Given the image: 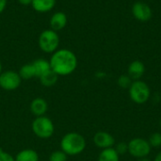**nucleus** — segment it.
<instances>
[{"label":"nucleus","instance_id":"nucleus-12","mask_svg":"<svg viewBox=\"0 0 161 161\" xmlns=\"http://www.w3.org/2000/svg\"><path fill=\"white\" fill-rule=\"evenodd\" d=\"M145 73V65L141 60L132 61L127 68V75L132 78V80H140Z\"/></svg>","mask_w":161,"mask_h":161},{"label":"nucleus","instance_id":"nucleus-4","mask_svg":"<svg viewBox=\"0 0 161 161\" xmlns=\"http://www.w3.org/2000/svg\"><path fill=\"white\" fill-rule=\"evenodd\" d=\"M31 128L34 135L42 140L50 139L55 133V125L47 116L35 117L31 124Z\"/></svg>","mask_w":161,"mask_h":161},{"label":"nucleus","instance_id":"nucleus-13","mask_svg":"<svg viewBox=\"0 0 161 161\" xmlns=\"http://www.w3.org/2000/svg\"><path fill=\"white\" fill-rule=\"evenodd\" d=\"M55 5L56 0H33L31 4L33 9L40 13L48 12L52 10Z\"/></svg>","mask_w":161,"mask_h":161},{"label":"nucleus","instance_id":"nucleus-14","mask_svg":"<svg viewBox=\"0 0 161 161\" xmlns=\"http://www.w3.org/2000/svg\"><path fill=\"white\" fill-rule=\"evenodd\" d=\"M35 71V75L37 78H40L42 75L46 74L48 71L51 70L49 60H46L44 58H38L31 62Z\"/></svg>","mask_w":161,"mask_h":161},{"label":"nucleus","instance_id":"nucleus-19","mask_svg":"<svg viewBox=\"0 0 161 161\" xmlns=\"http://www.w3.org/2000/svg\"><path fill=\"white\" fill-rule=\"evenodd\" d=\"M132 82H133L132 78L128 75H122L117 79V83H118L119 87L122 89H125V90H128L129 87L131 86Z\"/></svg>","mask_w":161,"mask_h":161},{"label":"nucleus","instance_id":"nucleus-6","mask_svg":"<svg viewBox=\"0 0 161 161\" xmlns=\"http://www.w3.org/2000/svg\"><path fill=\"white\" fill-rule=\"evenodd\" d=\"M128 154L136 159L147 158L152 151L148 140L144 138H133L127 142Z\"/></svg>","mask_w":161,"mask_h":161},{"label":"nucleus","instance_id":"nucleus-24","mask_svg":"<svg viewBox=\"0 0 161 161\" xmlns=\"http://www.w3.org/2000/svg\"><path fill=\"white\" fill-rule=\"evenodd\" d=\"M7 3H8L7 0H0V14L5 10L7 7Z\"/></svg>","mask_w":161,"mask_h":161},{"label":"nucleus","instance_id":"nucleus-1","mask_svg":"<svg viewBox=\"0 0 161 161\" xmlns=\"http://www.w3.org/2000/svg\"><path fill=\"white\" fill-rule=\"evenodd\" d=\"M49 63L51 70L58 76H66L76 70L78 61L77 57L72 50L60 48L52 54Z\"/></svg>","mask_w":161,"mask_h":161},{"label":"nucleus","instance_id":"nucleus-25","mask_svg":"<svg viewBox=\"0 0 161 161\" xmlns=\"http://www.w3.org/2000/svg\"><path fill=\"white\" fill-rule=\"evenodd\" d=\"M32 1L33 0H18V2L23 6H29L32 4Z\"/></svg>","mask_w":161,"mask_h":161},{"label":"nucleus","instance_id":"nucleus-7","mask_svg":"<svg viewBox=\"0 0 161 161\" xmlns=\"http://www.w3.org/2000/svg\"><path fill=\"white\" fill-rule=\"evenodd\" d=\"M21 83L22 78L20 77L18 72L8 70L2 72L0 75V88L4 91H15L20 87Z\"/></svg>","mask_w":161,"mask_h":161},{"label":"nucleus","instance_id":"nucleus-2","mask_svg":"<svg viewBox=\"0 0 161 161\" xmlns=\"http://www.w3.org/2000/svg\"><path fill=\"white\" fill-rule=\"evenodd\" d=\"M60 150L68 157H75L82 154L87 146L86 139L77 132H68L60 140Z\"/></svg>","mask_w":161,"mask_h":161},{"label":"nucleus","instance_id":"nucleus-21","mask_svg":"<svg viewBox=\"0 0 161 161\" xmlns=\"http://www.w3.org/2000/svg\"><path fill=\"white\" fill-rule=\"evenodd\" d=\"M68 156L62 150H56L49 156V161H67Z\"/></svg>","mask_w":161,"mask_h":161},{"label":"nucleus","instance_id":"nucleus-28","mask_svg":"<svg viewBox=\"0 0 161 161\" xmlns=\"http://www.w3.org/2000/svg\"><path fill=\"white\" fill-rule=\"evenodd\" d=\"M2 72H3V70H2V63H1V61H0V75H1Z\"/></svg>","mask_w":161,"mask_h":161},{"label":"nucleus","instance_id":"nucleus-11","mask_svg":"<svg viewBox=\"0 0 161 161\" xmlns=\"http://www.w3.org/2000/svg\"><path fill=\"white\" fill-rule=\"evenodd\" d=\"M68 23V17L63 11H57L55 12L49 21L50 28L55 30V31H59L62 30Z\"/></svg>","mask_w":161,"mask_h":161},{"label":"nucleus","instance_id":"nucleus-10","mask_svg":"<svg viewBox=\"0 0 161 161\" xmlns=\"http://www.w3.org/2000/svg\"><path fill=\"white\" fill-rule=\"evenodd\" d=\"M29 110L35 117L44 116L48 110V103L42 97H36L30 102Z\"/></svg>","mask_w":161,"mask_h":161},{"label":"nucleus","instance_id":"nucleus-3","mask_svg":"<svg viewBox=\"0 0 161 161\" xmlns=\"http://www.w3.org/2000/svg\"><path fill=\"white\" fill-rule=\"evenodd\" d=\"M128 95L133 103L143 105L147 103L151 97V89L143 80H134L128 89Z\"/></svg>","mask_w":161,"mask_h":161},{"label":"nucleus","instance_id":"nucleus-9","mask_svg":"<svg viewBox=\"0 0 161 161\" xmlns=\"http://www.w3.org/2000/svg\"><path fill=\"white\" fill-rule=\"evenodd\" d=\"M93 143L97 148L104 150V149L114 147L116 142H115L114 137L108 132L98 131L93 136Z\"/></svg>","mask_w":161,"mask_h":161},{"label":"nucleus","instance_id":"nucleus-23","mask_svg":"<svg viewBox=\"0 0 161 161\" xmlns=\"http://www.w3.org/2000/svg\"><path fill=\"white\" fill-rule=\"evenodd\" d=\"M0 161H15V158L11 154L0 148Z\"/></svg>","mask_w":161,"mask_h":161},{"label":"nucleus","instance_id":"nucleus-29","mask_svg":"<svg viewBox=\"0 0 161 161\" xmlns=\"http://www.w3.org/2000/svg\"><path fill=\"white\" fill-rule=\"evenodd\" d=\"M159 126H160V129H161V119H160V122H159Z\"/></svg>","mask_w":161,"mask_h":161},{"label":"nucleus","instance_id":"nucleus-20","mask_svg":"<svg viewBox=\"0 0 161 161\" xmlns=\"http://www.w3.org/2000/svg\"><path fill=\"white\" fill-rule=\"evenodd\" d=\"M148 142L152 148L158 149L161 147V133L160 132H155L150 135L148 139Z\"/></svg>","mask_w":161,"mask_h":161},{"label":"nucleus","instance_id":"nucleus-16","mask_svg":"<svg viewBox=\"0 0 161 161\" xmlns=\"http://www.w3.org/2000/svg\"><path fill=\"white\" fill-rule=\"evenodd\" d=\"M39 79H40L41 84L43 87L50 88V87H53V86L56 85V83L58 82V75L55 72L50 70L46 74L42 75Z\"/></svg>","mask_w":161,"mask_h":161},{"label":"nucleus","instance_id":"nucleus-5","mask_svg":"<svg viewBox=\"0 0 161 161\" xmlns=\"http://www.w3.org/2000/svg\"><path fill=\"white\" fill-rule=\"evenodd\" d=\"M60 42L59 36L57 31L49 28L43 30L38 38V45L40 49L47 54H53L58 49Z\"/></svg>","mask_w":161,"mask_h":161},{"label":"nucleus","instance_id":"nucleus-27","mask_svg":"<svg viewBox=\"0 0 161 161\" xmlns=\"http://www.w3.org/2000/svg\"><path fill=\"white\" fill-rule=\"evenodd\" d=\"M137 161H153L151 160L148 157L147 158H139V159H137Z\"/></svg>","mask_w":161,"mask_h":161},{"label":"nucleus","instance_id":"nucleus-8","mask_svg":"<svg viewBox=\"0 0 161 161\" xmlns=\"http://www.w3.org/2000/svg\"><path fill=\"white\" fill-rule=\"evenodd\" d=\"M131 10L134 18L140 22H147L152 18V9L144 2H136L132 6Z\"/></svg>","mask_w":161,"mask_h":161},{"label":"nucleus","instance_id":"nucleus-17","mask_svg":"<svg viewBox=\"0 0 161 161\" xmlns=\"http://www.w3.org/2000/svg\"><path fill=\"white\" fill-rule=\"evenodd\" d=\"M97 161H120V156L114 147L101 150Z\"/></svg>","mask_w":161,"mask_h":161},{"label":"nucleus","instance_id":"nucleus-26","mask_svg":"<svg viewBox=\"0 0 161 161\" xmlns=\"http://www.w3.org/2000/svg\"><path fill=\"white\" fill-rule=\"evenodd\" d=\"M153 161H161V151H159V152L156 155V157L154 158V160Z\"/></svg>","mask_w":161,"mask_h":161},{"label":"nucleus","instance_id":"nucleus-18","mask_svg":"<svg viewBox=\"0 0 161 161\" xmlns=\"http://www.w3.org/2000/svg\"><path fill=\"white\" fill-rule=\"evenodd\" d=\"M18 74H19L20 77L22 78V80H29L31 78L36 77L35 71H34V68H33V65H32L31 62L23 65L20 68Z\"/></svg>","mask_w":161,"mask_h":161},{"label":"nucleus","instance_id":"nucleus-22","mask_svg":"<svg viewBox=\"0 0 161 161\" xmlns=\"http://www.w3.org/2000/svg\"><path fill=\"white\" fill-rule=\"evenodd\" d=\"M114 149L116 150V152L118 153V155L120 157L121 156H124L125 154H128V145H127V142H121L115 143Z\"/></svg>","mask_w":161,"mask_h":161},{"label":"nucleus","instance_id":"nucleus-15","mask_svg":"<svg viewBox=\"0 0 161 161\" xmlns=\"http://www.w3.org/2000/svg\"><path fill=\"white\" fill-rule=\"evenodd\" d=\"M15 161H39V154L33 149H23L14 157Z\"/></svg>","mask_w":161,"mask_h":161}]
</instances>
